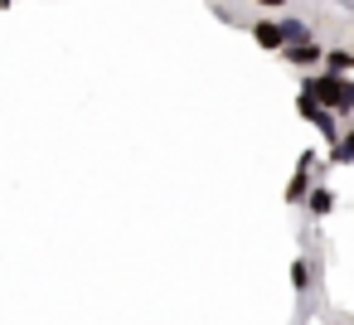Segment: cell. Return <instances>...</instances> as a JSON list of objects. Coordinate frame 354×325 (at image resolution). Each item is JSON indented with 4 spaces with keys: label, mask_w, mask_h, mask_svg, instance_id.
<instances>
[{
    "label": "cell",
    "mask_w": 354,
    "mask_h": 325,
    "mask_svg": "<svg viewBox=\"0 0 354 325\" xmlns=\"http://www.w3.org/2000/svg\"><path fill=\"white\" fill-rule=\"evenodd\" d=\"M315 185H320V180H315V151H301L296 175H291V185H286V204H291V209H306V199H310Z\"/></svg>",
    "instance_id": "7a4b0ae2"
},
{
    "label": "cell",
    "mask_w": 354,
    "mask_h": 325,
    "mask_svg": "<svg viewBox=\"0 0 354 325\" xmlns=\"http://www.w3.org/2000/svg\"><path fill=\"white\" fill-rule=\"evenodd\" d=\"M10 6H15V0H0V10H10Z\"/></svg>",
    "instance_id": "8fae6325"
},
{
    "label": "cell",
    "mask_w": 354,
    "mask_h": 325,
    "mask_svg": "<svg viewBox=\"0 0 354 325\" xmlns=\"http://www.w3.org/2000/svg\"><path fill=\"white\" fill-rule=\"evenodd\" d=\"M281 59H286L291 68H306V73H310V68H320V64H325V44H320V39H306V44L281 49Z\"/></svg>",
    "instance_id": "3957f363"
},
{
    "label": "cell",
    "mask_w": 354,
    "mask_h": 325,
    "mask_svg": "<svg viewBox=\"0 0 354 325\" xmlns=\"http://www.w3.org/2000/svg\"><path fill=\"white\" fill-rule=\"evenodd\" d=\"M257 6H262V10H281V6H286V0H257Z\"/></svg>",
    "instance_id": "30bf717a"
},
{
    "label": "cell",
    "mask_w": 354,
    "mask_h": 325,
    "mask_svg": "<svg viewBox=\"0 0 354 325\" xmlns=\"http://www.w3.org/2000/svg\"><path fill=\"white\" fill-rule=\"evenodd\" d=\"M320 107H330L335 117H354V78H330V73H310L301 83Z\"/></svg>",
    "instance_id": "6da1fadb"
},
{
    "label": "cell",
    "mask_w": 354,
    "mask_h": 325,
    "mask_svg": "<svg viewBox=\"0 0 354 325\" xmlns=\"http://www.w3.org/2000/svg\"><path fill=\"white\" fill-rule=\"evenodd\" d=\"M281 35H286V49H291V44H306V39H315V30H310L301 15H286V20H281Z\"/></svg>",
    "instance_id": "52a82bcc"
},
{
    "label": "cell",
    "mask_w": 354,
    "mask_h": 325,
    "mask_svg": "<svg viewBox=\"0 0 354 325\" xmlns=\"http://www.w3.org/2000/svg\"><path fill=\"white\" fill-rule=\"evenodd\" d=\"M330 165H354V127H344L339 141L330 146Z\"/></svg>",
    "instance_id": "ba28073f"
},
{
    "label": "cell",
    "mask_w": 354,
    "mask_h": 325,
    "mask_svg": "<svg viewBox=\"0 0 354 325\" xmlns=\"http://www.w3.org/2000/svg\"><path fill=\"white\" fill-rule=\"evenodd\" d=\"M252 39H257L262 49H277V54L286 49V35H281V20H257V25H252Z\"/></svg>",
    "instance_id": "5b68a950"
},
{
    "label": "cell",
    "mask_w": 354,
    "mask_h": 325,
    "mask_svg": "<svg viewBox=\"0 0 354 325\" xmlns=\"http://www.w3.org/2000/svg\"><path fill=\"white\" fill-rule=\"evenodd\" d=\"M291 286H296L301 296H306V291L315 286V272H310V257H296V262H291Z\"/></svg>",
    "instance_id": "9c48e42d"
},
{
    "label": "cell",
    "mask_w": 354,
    "mask_h": 325,
    "mask_svg": "<svg viewBox=\"0 0 354 325\" xmlns=\"http://www.w3.org/2000/svg\"><path fill=\"white\" fill-rule=\"evenodd\" d=\"M306 214H310V219L335 214V189H330V185H315V189H310V199H306Z\"/></svg>",
    "instance_id": "8992f818"
},
{
    "label": "cell",
    "mask_w": 354,
    "mask_h": 325,
    "mask_svg": "<svg viewBox=\"0 0 354 325\" xmlns=\"http://www.w3.org/2000/svg\"><path fill=\"white\" fill-rule=\"evenodd\" d=\"M320 73H330V78H354V49H344V44H330V49H325V64H320Z\"/></svg>",
    "instance_id": "277c9868"
}]
</instances>
